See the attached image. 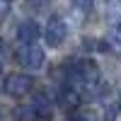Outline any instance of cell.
<instances>
[{
	"label": "cell",
	"instance_id": "8992f818",
	"mask_svg": "<svg viewBox=\"0 0 121 121\" xmlns=\"http://www.w3.org/2000/svg\"><path fill=\"white\" fill-rule=\"evenodd\" d=\"M17 116H19V121H36L39 119V109L32 104V107H19L17 109Z\"/></svg>",
	"mask_w": 121,
	"mask_h": 121
},
{
	"label": "cell",
	"instance_id": "3957f363",
	"mask_svg": "<svg viewBox=\"0 0 121 121\" xmlns=\"http://www.w3.org/2000/svg\"><path fill=\"white\" fill-rule=\"evenodd\" d=\"M3 87L10 97H24L34 90V78L27 75V73H12V75H7Z\"/></svg>",
	"mask_w": 121,
	"mask_h": 121
},
{
	"label": "cell",
	"instance_id": "52a82bcc",
	"mask_svg": "<svg viewBox=\"0 0 121 121\" xmlns=\"http://www.w3.org/2000/svg\"><path fill=\"white\" fill-rule=\"evenodd\" d=\"M112 39L116 44H121V17H116L112 22Z\"/></svg>",
	"mask_w": 121,
	"mask_h": 121
},
{
	"label": "cell",
	"instance_id": "6da1fadb",
	"mask_svg": "<svg viewBox=\"0 0 121 121\" xmlns=\"http://www.w3.org/2000/svg\"><path fill=\"white\" fill-rule=\"evenodd\" d=\"M15 58H17V63L22 65L24 70H29V73H36V70H41L44 68V48L39 46L36 41L32 44H19V48L15 51Z\"/></svg>",
	"mask_w": 121,
	"mask_h": 121
},
{
	"label": "cell",
	"instance_id": "5b68a950",
	"mask_svg": "<svg viewBox=\"0 0 121 121\" xmlns=\"http://www.w3.org/2000/svg\"><path fill=\"white\" fill-rule=\"evenodd\" d=\"M36 36H39V27H36V22H32V19H27V22H22V24L17 27V39L22 44L36 41Z\"/></svg>",
	"mask_w": 121,
	"mask_h": 121
},
{
	"label": "cell",
	"instance_id": "ba28073f",
	"mask_svg": "<svg viewBox=\"0 0 121 121\" xmlns=\"http://www.w3.org/2000/svg\"><path fill=\"white\" fill-rule=\"evenodd\" d=\"M73 5L80 10V12H90L92 5H95V0H73Z\"/></svg>",
	"mask_w": 121,
	"mask_h": 121
},
{
	"label": "cell",
	"instance_id": "9c48e42d",
	"mask_svg": "<svg viewBox=\"0 0 121 121\" xmlns=\"http://www.w3.org/2000/svg\"><path fill=\"white\" fill-rule=\"evenodd\" d=\"M10 7H12V0H0V19H3V17H7Z\"/></svg>",
	"mask_w": 121,
	"mask_h": 121
},
{
	"label": "cell",
	"instance_id": "277c9868",
	"mask_svg": "<svg viewBox=\"0 0 121 121\" xmlns=\"http://www.w3.org/2000/svg\"><path fill=\"white\" fill-rule=\"evenodd\" d=\"M65 36H68V27H65V22H63L60 17L53 15V17L46 22V27H44V39H46V44L56 48V46H60V44L65 41Z\"/></svg>",
	"mask_w": 121,
	"mask_h": 121
},
{
	"label": "cell",
	"instance_id": "30bf717a",
	"mask_svg": "<svg viewBox=\"0 0 121 121\" xmlns=\"http://www.w3.org/2000/svg\"><path fill=\"white\" fill-rule=\"evenodd\" d=\"M0 51H3V39H0Z\"/></svg>",
	"mask_w": 121,
	"mask_h": 121
},
{
	"label": "cell",
	"instance_id": "7a4b0ae2",
	"mask_svg": "<svg viewBox=\"0 0 121 121\" xmlns=\"http://www.w3.org/2000/svg\"><path fill=\"white\" fill-rule=\"evenodd\" d=\"M73 78L78 80L80 85H85V87H95V85H99V65L95 63L92 58H82V60L75 63L70 80H73Z\"/></svg>",
	"mask_w": 121,
	"mask_h": 121
}]
</instances>
